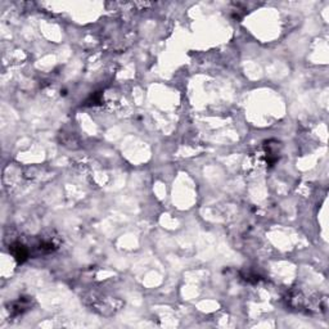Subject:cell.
<instances>
[{
  "instance_id": "1",
  "label": "cell",
  "mask_w": 329,
  "mask_h": 329,
  "mask_svg": "<svg viewBox=\"0 0 329 329\" xmlns=\"http://www.w3.org/2000/svg\"><path fill=\"white\" fill-rule=\"evenodd\" d=\"M9 252L12 253V256L15 257L16 261L18 262V264H23L27 259L30 257V250L25 244H22L19 242H16L13 244L9 246Z\"/></svg>"
},
{
  "instance_id": "2",
  "label": "cell",
  "mask_w": 329,
  "mask_h": 329,
  "mask_svg": "<svg viewBox=\"0 0 329 329\" xmlns=\"http://www.w3.org/2000/svg\"><path fill=\"white\" fill-rule=\"evenodd\" d=\"M30 305H31V302H30L29 298H19V300L17 301H13L11 305H9V312H11L13 316H18V315L23 314L25 311L29 310Z\"/></svg>"
}]
</instances>
